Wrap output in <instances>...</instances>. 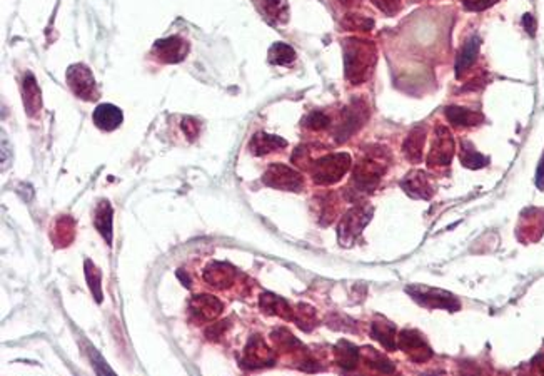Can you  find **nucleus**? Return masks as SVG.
Instances as JSON below:
<instances>
[{
    "mask_svg": "<svg viewBox=\"0 0 544 376\" xmlns=\"http://www.w3.org/2000/svg\"><path fill=\"white\" fill-rule=\"evenodd\" d=\"M376 62L374 44L364 39H349L344 42V67L351 84H363Z\"/></svg>",
    "mask_w": 544,
    "mask_h": 376,
    "instance_id": "obj_1",
    "label": "nucleus"
},
{
    "mask_svg": "<svg viewBox=\"0 0 544 376\" xmlns=\"http://www.w3.org/2000/svg\"><path fill=\"white\" fill-rule=\"evenodd\" d=\"M401 186L409 196L416 197V199H431L433 197V186L429 183L428 176L421 171L408 174Z\"/></svg>",
    "mask_w": 544,
    "mask_h": 376,
    "instance_id": "obj_15",
    "label": "nucleus"
},
{
    "mask_svg": "<svg viewBox=\"0 0 544 376\" xmlns=\"http://www.w3.org/2000/svg\"><path fill=\"white\" fill-rule=\"evenodd\" d=\"M499 0H464V7L471 12H481L493 7Z\"/></svg>",
    "mask_w": 544,
    "mask_h": 376,
    "instance_id": "obj_34",
    "label": "nucleus"
},
{
    "mask_svg": "<svg viewBox=\"0 0 544 376\" xmlns=\"http://www.w3.org/2000/svg\"><path fill=\"white\" fill-rule=\"evenodd\" d=\"M190 311L201 321H212L222 313V303L209 294H199L190 301Z\"/></svg>",
    "mask_w": 544,
    "mask_h": 376,
    "instance_id": "obj_13",
    "label": "nucleus"
},
{
    "mask_svg": "<svg viewBox=\"0 0 544 376\" xmlns=\"http://www.w3.org/2000/svg\"><path fill=\"white\" fill-rule=\"evenodd\" d=\"M372 3L384 14H395L401 7V0H372Z\"/></svg>",
    "mask_w": 544,
    "mask_h": 376,
    "instance_id": "obj_35",
    "label": "nucleus"
},
{
    "mask_svg": "<svg viewBox=\"0 0 544 376\" xmlns=\"http://www.w3.org/2000/svg\"><path fill=\"white\" fill-rule=\"evenodd\" d=\"M408 293L411 294L417 303H421L422 306H428V308H441L449 311L460 310V301H457L453 294L446 293V291L414 286V288H408Z\"/></svg>",
    "mask_w": 544,
    "mask_h": 376,
    "instance_id": "obj_8",
    "label": "nucleus"
},
{
    "mask_svg": "<svg viewBox=\"0 0 544 376\" xmlns=\"http://www.w3.org/2000/svg\"><path fill=\"white\" fill-rule=\"evenodd\" d=\"M261 10L275 22H286L289 19V9H287L286 0H255Z\"/></svg>",
    "mask_w": 544,
    "mask_h": 376,
    "instance_id": "obj_25",
    "label": "nucleus"
},
{
    "mask_svg": "<svg viewBox=\"0 0 544 376\" xmlns=\"http://www.w3.org/2000/svg\"><path fill=\"white\" fill-rule=\"evenodd\" d=\"M343 26L349 30H371L374 27V20L357 14H349L343 20Z\"/></svg>",
    "mask_w": 544,
    "mask_h": 376,
    "instance_id": "obj_32",
    "label": "nucleus"
},
{
    "mask_svg": "<svg viewBox=\"0 0 544 376\" xmlns=\"http://www.w3.org/2000/svg\"><path fill=\"white\" fill-rule=\"evenodd\" d=\"M154 51L157 52V57H159L162 62L176 64L181 62L182 59H185V55H188L189 52V44L182 37L172 35V37L157 40V42L154 44Z\"/></svg>",
    "mask_w": 544,
    "mask_h": 376,
    "instance_id": "obj_11",
    "label": "nucleus"
},
{
    "mask_svg": "<svg viewBox=\"0 0 544 376\" xmlns=\"http://www.w3.org/2000/svg\"><path fill=\"white\" fill-rule=\"evenodd\" d=\"M479 47H481V39L479 37H471L468 42L464 44V47L461 48L460 55H457L456 60V75L461 78L468 69L476 62L478 54H479Z\"/></svg>",
    "mask_w": 544,
    "mask_h": 376,
    "instance_id": "obj_21",
    "label": "nucleus"
},
{
    "mask_svg": "<svg viewBox=\"0 0 544 376\" xmlns=\"http://www.w3.org/2000/svg\"><path fill=\"white\" fill-rule=\"evenodd\" d=\"M366 119L368 109L363 102H359V100H356L352 106L344 109L343 120H341L338 129H336V137H338L339 143L341 141H346L347 137H351V134H354Z\"/></svg>",
    "mask_w": 544,
    "mask_h": 376,
    "instance_id": "obj_10",
    "label": "nucleus"
},
{
    "mask_svg": "<svg viewBox=\"0 0 544 376\" xmlns=\"http://www.w3.org/2000/svg\"><path fill=\"white\" fill-rule=\"evenodd\" d=\"M372 338L377 339V341L383 345L386 350L395 351L397 348V337H396V326L391 325L388 321H376L372 323V330H371Z\"/></svg>",
    "mask_w": 544,
    "mask_h": 376,
    "instance_id": "obj_22",
    "label": "nucleus"
},
{
    "mask_svg": "<svg viewBox=\"0 0 544 376\" xmlns=\"http://www.w3.org/2000/svg\"><path fill=\"white\" fill-rule=\"evenodd\" d=\"M341 3H344V6L347 7H352V6H359L361 0H341Z\"/></svg>",
    "mask_w": 544,
    "mask_h": 376,
    "instance_id": "obj_40",
    "label": "nucleus"
},
{
    "mask_svg": "<svg viewBox=\"0 0 544 376\" xmlns=\"http://www.w3.org/2000/svg\"><path fill=\"white\" fill-rule=\"evenodd\" d=\"M372 209L368 206H356L343 217L339 224V241L343 244H351L359 236L364 226L371 221Z\"/></svg>",
    "mask_w": 544,
    "mask_h": 376,
    "instance_id": "obj_5",
    "label": "nucleus"
},
{
    "mask_svg": "<svg viewBox=\"0 0 544 376\" xmlns=\"http://www.w3.org/2000/svg\"><path fill=\"white\" fill-rule=\"evenodd\" d=\"M523 26H525L526 30L529 32V35L536 34V20L531 14H526L525 17H523Z\"/></svg>",
    "mask_w": 544,
    "mask_h": 376,
    "instance_id": "obj_38",
    "label": "nucleus"
},
{
    "mask_svg": "<svg viewBox=\"0 0 544 376\" xmlns=\"http://www.w3.org/2000/svg\"><path fill=\"white\" fill-rule=\"evenodd\" d=\"M397 346H399L414 363H426L433 357L431 348H429L428 343L424 341V338H422L417 331H401V334L397 337Z\"/></svg>",
    "mask_w": 544,
    "mask_h": 376,
    "instance_id": "obj_9",
    "label": "nucleus"
},
{
    "mask_svg": "<svg viewBox=\"0 0 544 376\" xmlns=\"http://www.w3.org/2000/svg\"><path fill=\"white\" fill-rule=\"evenodd\" d=\"M94 123L100 131L111 132L116 131L124 120V114L119 107H116L114 104H100L99 107L94 111V116H92Z\"/></svg>",
    "mask_w": 544,
    "mask_h": 376,
    "instance_id": "obj_14",
    "label": "nucleus"
},
{
    "mask_svg": "<svg viewBox=\"0 0 544 376\" xmlns=\"http://www.w3.org/2000/svg\"><path fill=\"white\" fill-rule=\"evenodd\" d=\"M336 355V361H338L339 366L346 368V370H352L356 368L357 361H359L361 353L356 346H352L351 343L347 341H341L334 350Z\"/></svg>",
    "mask_w": 544,
    "mask_h": 376,
    "instance_id": "obj_26",
    "label": "nucleus"
},
{
    "mask_svg": "<svg viewBox=\"0 0 544 376\" xmlns=\"http://www.w3.org/2000/svg\"><path fill=\"white\" fill-rule=\"evenodd\" d=\"M204 280L216 288H227L235 280V271L233 266L224 265V262H214L206 269Z\"/></svg>",
    "mask_w": 544,
    "mask_h": 376,
    "instance_id": "obj_17",
    "label": "nucleus"
},
{
    "mask_svg": "<svg viewBox=\"0 0 544 376\" xmlns=\"http://www.w3.org/2000/svg\"><path fill=\"white\" fill-rule=\"evenodd\" d=\"M386 172V163L383 159L374 156L364 157L354 169L352 183L356 186V191L359 193H372L379 184L381 177Z\"/></svg>",
    "mask_w": 544,
    "mask_h": 376,
    "instance_id": "obj_3",
    "label": "nucleus"
},
{
    "mask_svg": "<svg viewBox=\"0 0 544 376\" xmlns=\"http://www.w3.org/2000/svg\"><path fill=\"white\" fill-rule=\"evenodd\" d=\"M446 117L449 119V123H453L457 127H473L482 123L481 112L471 111V109L451 106L446 109Z\"/></svg>",
    "mask_w": 544,
    "mask_h": 376,
    "instance_id": "obj_20",
    "label": "nucleus"
},
{
    "mask_svg": "<svg viewBox=\"0 0 544 376\" xmlns=\"http://www.w3.org/2000/svg\"><path fill=\"white\" fill-rule=\"evenodd\" d=\"M182 129H184L185 134L189 136V139H194V137L197 136V123L194 119H190V117H185V119L182 120Z\"/></svg>",
    "mask_w": 544,
    "mask_h": 376,
    "instance_id": "obj_36",
    "label": "nucleus"
},
{
    "mask_svg": "<svg viewBox=\"0 0 544 376\" xmlns=\"http://www.w3.org/2000/svg\"><path fill=\"white\" fill-rule=\"evenodd\" d=\"M533 366H534L536 371H539V373H544V355H541V357H538V358L534 359Z\"/></svg>",
    "mask_w": 544,
    "mask_h": 376,
    "instance_id": "obj_39",
    "label": "nucleus"
},
{
    "mask_svg": "<svg viewBox=\"0 0 544 376\" xmlns=\"http://www.w3.org/2000/svg\"><path fill=\"white\" fill-rule=\"evenodd\" d=\"M361 355H363L364 361L377 371H383V373H392V371H395V365H392L388 358H384L383 355H379L377 351L372 350V348H364V351Z\"/></svg>",
    "mask_w": 544,
    "mask_h": 376,
    "instance_id": "obj_30",
    "label": "nucleus"
},
{
    "mask_svg": "<svg viewBox=\"0 0 544 376\" xmlns=\"http://www.w3.org/2000/svg\"><path fill=\"white\" fill-rule=\"evenodd\" d=\"M75 233V222L72 217H60L55 224V234L54 240L57 244L67 246L71 244V241L74 240Z\"/></svg>",
    "mask_w": 544,
    "mask_h": 376,
    "instance_id": "obj_28",
    "label": "nucleus"
},
{
    "mask_svg": "<svg viewBox=\"0 0 544 376\" xmlns=\"http://www.w3.org/2000/svg\"><path fill=\"white\" fill-rule=\"evenodd\" d=\"M454 149H456V141H454L453 134H451L444 125H437L431 143V149H429L426 161H428V164L433 165V168L449 165L454 157Z\"/></svg>",
    "mask_w": 544,
    "mask_h": 376,
    "instance_id": "obj_4",
    "label": "nucleus"
},
{
    "mask_svg": "<svg viewBox=\"0 0 544 376\" xmlns=\"http://www.w3.org/2000/svg\"><path fill=\"white\" fill-rule=\"evenodd\" d=\"M22 100L28 116H35L40 109V91L34 75L27 74L22 82Z\"/></svg>",
    "mask_w": 544,
    "mask_h": 376,
    "instance_id": "obj_19",
    "label": "nucleus"
},
{
    "mask_svg": "<svg viewBox=\"0 0 544 376\" xmlns=\"http://www.w3.org/2000/svg\"><path fill=\"white\" fill-rule=\"evenodd\" d=\"M286 145L287 143L282 139V137L266 134V132H259V134H255L253 139H251L249 149L255 156H264V154H269L272 151H278V149L281 147H286Z\"/></svg>",
    "mask_w": 544,
    "mask_h": 376,
    "instance_id": "obj_18",
    "label": "nucleus"
},
{
    "mask_svg": "<svg viewBox=\"0 0 544 376\" xmlns=\"http://www.w3.org/2000/svg\"><path fill=\"white\" fill-rule=\"evenodd\" d=\"M67 82L69 87L77 97L84 100H96L97 99V86L94 75L91 69H87L82 64H74L67 69Z\"/></svg>",
    "mask_w": 544,
    "mask_h": 376,
    "instance_id": "obj_7",
    "label": "nucleus"
},
{
    "mask_svg": "<svg viewBox=\"0 0 544 376\" xmlns=\"http://www.w3.org/2000/svg\"><path fill=\"white\" fill-rule=\"evenodd\" d=\"M304 124H306L309 129H312V131H320V129H326L327 125L331 124V120H329V117L324 114V112L316 111V112H311V114L306 117Z\"/></svg>",
    "mask_w": 544,
    "mask_h": 376,
    "instance_id": "obj_33",
    "label": "nucleus"
},
{
    "mask_svg": "<svg viewBox=\"0 0 544 376\" xmlns=\"http://www.w3.org/2000/svg\"><path fill=\"white\" fill-rule=\"evenodd\" d=\"M349 168H351V157L346 152H338V154H327L314 161L311 165V172L318 184H334L343 179Z\"/></svg>",
    "mask_w": 544,
    "mask_h": 376,
    "instance_id": "obj_2",
    "label": "nucleus"
},
{
    "mask_svg": "<svg viewBox=\"0 0 544 376\" xmlns=\"http://www.w3.org/2000/svg\"><path fill=\"white\" fill-rule=\"evenodd\" d=\"M264 184L282 191H300L304 179L298 171L284 164H272L264 172Z\"/></svg>",
    "mask_w": 544,
    "mask_h": 376,
    "instance_id": "obj_6",
    "label": "nucleus"
},
{
    "mask_svg": "<svg viewBox=\"0 0 544 376\" xmlns=\"http://www.w3.org/2000/svg\"><path fill=\"white\" fill-rule=\"evenodd\" d=\"M424 143H426V127L424 125H417L409 132L408 139L404 141V156L411 161L412 164L421 163L422 152H424Z\"/></svg>",
    "mask_w": 544,
    "mask_h": 376,
    "instance_id": "obj_16",
    "label": "nucleus"
},
{
    "mask_svg": "<svg viewBox=\"0 0 544 376\" xmlns=\"http://www.w3.org/2000/svg\"><path fill=\"white\" fill-rule=\"evenodd\" d=\"M85 276H87L89 288L92 289L97 303L102 301V293H100V281H102V274L96 268L92 261H85Z\"/></svg>",
    "mask_w": 544,
    "mask_h": 376,
    "instance_id": "obj_31",
    "label": "nucleus"
},
{
    "mask_svg": "<svg viewBox=\"0 0 544 376\" xmlns=\"http://www.w3.org/2000/svg\"><path fill=\"white\" fill-rule=\"evenodd\" d=\"M261 306L264 311H267L269 314H278L284 319H294V310L287 305L286 299L274 296V294H262L261 296Z\"/></svg>",
    "mask_w": 544,
    "mask_h": 376,
    "instance_id": "obj_23",
    "label": "nucleus"
},
{
    "mask_svg": "<svg viewBox=\"0 0 544 376\" xmlns=\"http://www.w3.org/2000/svg\"><path fill=\"white\" fill-rule=\"evenodd\" d=\"M272 361H274V355H272L271 348L267 346L261 338L255 337L251 339L244 355L246 365L249 368H262L272 365Z\"/></svg>",
    "mask_w": 544,
    "mask_h": 376,
    "instance_id": "obj_12",
    "label": "nucleus"
},
{
    "mask_svg": "<svg viewBox=\"0 0 544 376\" xmlns=\"http://www.w3.org/2000/svg\"><path fill=\"white\" fill-rule=\"evenodd\" d=\"M296 60V51L287 44L278 42L269 48V62L274 66H289Z\"/></svg>",
    "mask_w": 544,
    "mask_h": 376,
    "instance_id": "obj_27",
    "label": "nucleus"
},
{
    "mask_svg": "<svg viewBox=\"0 0 544 376\" xmlns=\"http://www.w3.org/2000/svg\"><path fill=\"white\" fill-rule=\"evenodd\" d=\"M112 208L107 201H102L96 211V228L102 234L107 244H112Z\"/></svg>",
    "mask_w": 544,
    "mask_h": 376,
    "instance_id": "obj_24",
    "label": "nucleus"
},
{
    "mask_svg": "<svg viewBox=\"0 0 544 376\" xmlns=\"http://www.w3.org/2000/svg\"><path fill=\"white\" fill-rule=\"evenodd\" d=\"M461 163L468 169H481L484 168V165H488L489 159L486 156L479 154L476 149L471 147V144L464 143L462 144V151H461Z\"/></svg>",
    "mask_w": 544,
    "mask_h": 376,
    "instance_id": "obj_29",
    "label": "nucleus"
},
{
    "mask_svg": "<svg viewBox=\"0 0 544 376\" xmlns=\"http://www.w3.org/2000/svg\"><path fill=\"white\" fill-rule=\"evenodd\" d=\"M536 186L544 191V154L541 157V163L538 165V172H536Z\"/></svg>",
    "mask_w": 544,
    "mask_h": 376,
    "instance_id": "obj_37",
    "label": "nucleus"
}]
</instances>
